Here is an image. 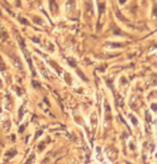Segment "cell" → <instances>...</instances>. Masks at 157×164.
<instances>
[{"mask_svg":"<svg viewBox=\"0 0 157 164\" xmlns=\"http://www.w3.org/2000/svg\"><path fill=\"white\" fill-rule=\"evenodd\" d=\"M4 69H5V66H4V64H3V62H2V59H1V57H0V70L3 71Z\"/></svg>","mask_w":157,"mask_h":164,"instance_id":"obj_1","label":"cell"},{"mask_svg":"<svg viewBox=\"0 0 157 164\" xmlns=\"http://www.w3.org/2000/svg\"><path fill=\"white\" fill-rule=\"evenodd\" d=\"M131 121L133 122V124H137V120H136V118H133V117H131Z\"/></svg>","mask_w":157,"mask_h":164,"instance_id":"obj_4","label":"cell"},{"mask_svg":"<svg viewBox=\"0 0 157 164\" xmlns=\"http://www.w3.org/2000/svg\"><path fill=\"white\" fill-rule=\"evenodd\" d=\"M50 2H51V11L54 12V0H51Z\"/></svg>","mask_w":157,"mask_h":164,"instance_id":"obj_3","label":"cell"},{"mask_svg":"<svg viewBox=\"0 0 157 164\" xmlns=\"http://www.w3.org/2000/svg\"><path fill=\"white\" fill-rule=\"evenodd\" d=\"M10 154H12V156H14V154H16V150H15V149H13V151H12V150H11V151H9L8 153L5 154V156H10Z\"/></svg>","mask_w":157,"mask_h":164,"instance_id":"obj_2","label":"cell"},{"mask_svg":"<svg viewBox=\"0 0 157 164\" xmlns=\"http://www.w3.org/2000/svg\"><path fill=\"white\" fill-rule=\"evenodd\" d=\"M20 132H23L24 131V126H22V127H20V130H18Z\"/></svg>","mask_w":157,"mask_h":164,"instance_id":"obj_5","label":"cell"}]
</instances>
